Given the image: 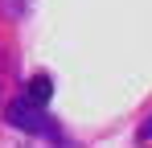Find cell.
Listing matches in <instances>:
<instances>
[{
	"label": "cell",
	"mask_w": 152,
	"mask_h": 148,
	"mask_svg": "<svg viewBox=\"0 0 152 148\" xmlns=\"http://www.w3.org/2000/svg\"><path fill=\"white\" fill-rule=\"evenodd\" d=\"M140 140H152V115H148V123L140 127Z\"/></svg>",
	"instance_id": "3"
},
{
	"label": "cell",
	"mask_w": 152,
	"mask_h": 148,
	"mask_svg": "<svg viewBox=\"0 0 152 148\" xmlns=\"http://www.w3.org/2000/svg\"><path fill=\"white\" fill-rule=\"evenodd\" d=\"M4 119L12 123V127H21V132H45V107L33 103V99H17L4 111Z\"/></svg>",
	"instance_id": "1"
},
{
	"label": "cell",
	"mask_w": 152,
	"mask_h": 148,
	"mask_svg": "<svg viewBox=\"0 0 152 148\" xmlns=\"http://www.w3.org/2000/svg\"><path fill=\"white\" fill-rule=\"evenodd\" d=\"M29 99H33V103H41V107H45V103H50V99H53V82H50V78H45V74L29 82Z\"/></svg>",
	"instance_id": "2"
}]
</instances>
